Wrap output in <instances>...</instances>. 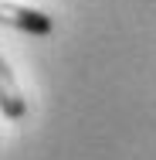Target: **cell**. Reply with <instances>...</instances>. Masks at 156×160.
I'll return each instance as SVG.
<instances>
[{
  "label": "cell",
  "instance_id": "cell-1",
  "mask_svg": "<svg viewBox=\"0 0 156 160\" xmlns=\"http://www.w3.org/2000/svg\"><path fill=\"white\" fill-rule=\"evenodd\" d=\"M0 24L17 28L24 34H51V28H54V21L44 10H34L24 3H14V0H0Z\"/></svg>",
  "mask_w": 156,
  "mask_h": 160
},
{
  "label": "cell",
  "instance_id": "cell-2",
  "mask_svg": "<svg viewBox=\"0 0 156 160\" xmlns=\"http://www.w3.org/2000/svg\"><path fill=\"white\" fill-rule=\"evenodd\" d=\"M0 112L7 119H21L27 112V102H24V92L14 78V68L7 65V58H0Z\"/></svg>",
  "mask_w": 156,
  "mask_h": 160
}]
</instances>
